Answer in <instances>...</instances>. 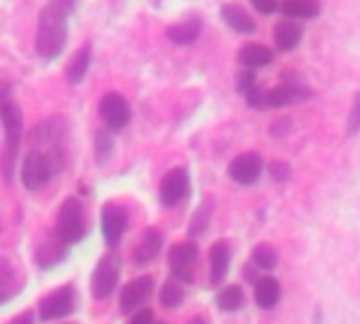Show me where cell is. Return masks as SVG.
<instances>
[{
    "instance_id": "6da1fadb",
    "label": "cell",
    "mask_w": 360,
    "mask_h": 324,
    "mask_svg": "<svg viewBox=\"0 0 360 324\" xmlns=\"http://www.w3.org/2000/svg\"><path fill=\"white\" fill-rule=\"evenodd\" d=\"M68 40V15L63 6L51 4L44 6L38 19L36 32V51L44 59H55L65 48Z\"/></svg>"
},
{
    "instance_id": "7a4b0ae2",
    "label": "cell",
    "mask_w": 360,
    "mask_h": 324,
    "mask_svg": "<svg viewBox=\"0 0 360 324\" xmlns=\"http://www.w3.org/2000/svg\"><path fill=\"white\" fill-rule=\"evenodd\" d=\"M63 164L61 150H34L21 164V181L25 190H40Z\"/></svg>"
},
{
    "instance_id": "3957f363",
    "label": "cell",
    "mask_w": 360,
    "mask_h": 324,
    "mask_svg": "<svg viewBox=\"0 0 360 324\" xmlns=\"http://www.w3.org/2000/svg\"><path fill=\"white\" fill-rule=\"evenodd\" d=\"M0 118H2V124H4V143H6L2 156H0V169L4 173V179L11 181L13 171H15L17 152H19V141H21L23 118H21L19 105L13 103V101H4L0 105Z\"/></svg>"
},
{
    "instance_id": "277c9868",
    "label": "cell",
    "mask_w": 360,
    "mask_h": 324,
    "mask_svg": "<svg viewBox=\"0 0 360 324\" xmlns=\"http://www.w3.org/2000/svg\"><path fill=\"white\" fill-rule=\"evenodd\" d=\"M55 234L65 242V245H76L84 238L86 234V226H84V217H82V205L78 198H68L57 215V226H55Z\"/></svg>"
},
{
    "instance_id": "5b68a950",
    "label": "cell",
    "mask_w": 360,
    "mask_h": 324,
    "mask_svg": "<svg viewBox=\"0 0 360 324\" xmlns=\"http://www.w3.org/2000/svg\"><path fill=\"white\" fill-rule=\"evenodd\" d=\"M118 276H120V255L110 251L99 259V264H97V268L93 272V278H91L93 297L95 299H105L114 291V287L118 283Z\"/></svg>"
},
{
    "instance_id": "8992f818",
    "label": "cell",
    "mask_w": 360,
    "mask_h": 324,
    "mask_svg": "<svg viewBox=\"0 0 360 324\" xmlns=\"http://www.w3.org/2000/svg\"><path fill=\"white\" fill-rule=\"evenodd\" d=\"M196 259H198V247L194 242H184V245L171 247V251H169V268H171L175 280L192 283L194 270H196Z\"/></svg>"
},
{
    "instance_id": "52a82bcc",
    "label": "cell",
    "mask_w": 360,
    "mask_h": 324,
    "mask_svg": "<svg viewBox=\"0 0 360 324\" xmlns=\"http://www.w3.org/2000/svg\"><path fill=\"white\" fill-rule=\"evenodd\" d=\"M99 116L110 131H120L129 124L131 110H129L127 99L120 93L112 91V93L103 95V99L99 103Z\"/></svg>"
},
{
    "instance_id": "ba28073f",
    "label": "cell",
    "mask_w": 360,
    "mask_h": 324,
    "mask_svg": "<svg viewBox=\"0 0 360 324\" xmlns=\"http://www.w3.org/2000/svg\"><path fill=\"white\" fill-rule=\"evenodd\" d=\"M76 295L72 287H59L40 304V318L42 320H57L74 312Z\"/></svg>"
},
{
    "instance_id": "9c48e42d",
    "label": "cell",
    "mask_w": 360,
    "mask_h": 324,
    "mask_svg": "<svg viewBox=\"0 0 360 324\" xmlns=\"http://www.w3.org/2000/svg\"><path fill=\"white\" fill-rule=\"evenodd\" d=\"M262 169H264V160L257 152H245L240 156H236L230 167H228V173L230 177L240 183V186H251L259 179L262 175Z\"/></svg>"
},
{
    "instance_id": "30bf717a",
    "label": "cell",
    "mask_w": 360,
    "mask_h": 324,
    "mask_svg": "<svg viewBox=\"0 0 360 324\" xmlns=\"http://www.w3.org/2000/svg\"><path fill=\"white\" fill-rule=\"evenodd\" d=\"M188 186H190V179H188V171L177 167V169H171L165 177H162V183H160V200L167 205V207H175L177 202H181L188 194Z\"/></svg>"
},
{
    "instance_id": "8fae6325",
    "label": "cell",
    "mask_w": 360,
    "mask_h": 324,
    "mask_svg": "<svg viewBox=\"0 0 360 324\" xmlns=\"http://www.w3.org/2000/svg\"><path fill=\"white\" fill-rule=\"evenodd\" d=\"M312 97V91L308 86H304L302 82H293V80H287L283 82L281 86L268 91L266 95V105H272V108H283V105H291V103H300V101H306Z\"/></svg>"
},
{
    "instance_id": "7c38bea8",
    "label": "cell",
    "mask_w": 360,
    "mask_h": 324,
    "mask_svg": "<svg viewBox=\"0 0 360 324\" xmlns=\"http://www.w3.org/2000/svg\"><path fill=\"white\" fill-rule=\"evenodd\" d=\"M154 291V280L152 276H141V278H135L133 283H129L124 289H122V295H120V310L124 314H131L135 312Z\"/></svg>"
},
{
    "instance_id": "4fadbf2b",
    "label": "cell",
    "mask_w": 360,
    "mask_h": 324,
    "mask_svg": "<svg viewBox=\"0 0 360 324\" xmlns=\"http://www.w3.org/2000/svg\"><path fill=\"white\" fill-rule=\"evenodd\" d=\"M101 230L108 247L118 245L127 230V213L116 205H105L101 211Z\"/></svg>"
},
{
    "instance_id": "5bb4252c",
    "label": "cell",
    "mask_w": 360,
    "mask_h": 324,
    "mask_svg": "<svg viewBox=\"0 0 360 324\" xmlns=\"http://www.w3.org/2000/svg\"><path fill=\"white\" fill-rule=\"evenodd\" d=\"M65 255H68V245L53 232V234H46L42 240H40V245H38V249H36V261H38V266L40 268H53V266H57V264H61L63 259H65Z\"/></svg>"
},
{
    "instance_id": "9a60e30c",
    "label": "cell",
    "mask_w": 360,
    "mask_h": 324,
    "mask_svg": "<svg viewBox=\"0 0 360 324\" xmlns=\"http://www.w3.org/2000/svg\"><path fill=\"white\" fill-rule=\"evenodd\" d=\"M272 36H274V44H276L278 51H293L300 44V40L304 36V30L295 19H283V21L276 23Z\"/></svg>"
},
{
    "instance_id": "2e32d148",
    "label": "cell",
    "mask_w": 360,
    "mask_h": 324,
    "mask_svg": "<svg viewBox=\"0 0 360 324\" xmlns=\"http://www.w3.org/2000/svg\"><path fill=\"white\" fill-rule=\"evenodd\" d=\"M160 249H162V234L156 228H148L139 240V247L133 253V261L139 266H146L160 253Z\"/></svg>"
},
{
    "instance_id": "e0dca14e",
    "label": "cell",
    "mask_w": 360,
    "mask_h": 324,
    "mask_svg": "<svg viewBox=\"0 0 360 324\" xmlns=\"http://www.w3.org/2000/svg\"><path fill=\"white\" fill-rule=\"evenodd\" d=\"M281 295H283V289H281V285H278L276 278L266 276V278H259L257 280V285H255V304L262 310L276 308L278 302H281Z\"/></svg>"
},
{
    "instance_id": "ac0fdd59",
    "label": "cell",
    "mask_w": 360,
    "mask_h": 324,
    "mask_svg": "<svg viewBox=\"0 0 360 324\" xmlns=\"http://www.w3.org/2000/svg\"><path fill=\"white\" fill-rule=\"evenodd\" d=\"M230 259H232V253H230L228 242H215V245L211 247L209 261H211V280H213L215 285H219V283L228 276Z\"/></svg>"
},
{
    "instance_id": "d6986e66",
    "label": "cell",
    "mask_w": 360,
    "mask_h": 324,
    "mask_svg": "<svg viewBox=\"0 0 360 324\" xmlns=\"http://www.w3.org/2000/svg\"><path fill=\"white\" fill-rule=\"evenodd\" d=\"M272 59H274L272 51H270L268 46L259 44V42H249V44H245V46L240 48V53H238V61H240L245 67H251V70H255V67H266V65L272 63Z\"/></svg>"
},
{
    "instance_id": "ffe728a7",
    "label": "cell",
    "mask_w": 360,
    "mask_h": 324,
    "mask_svg": "<svg viewBox=\"0 0 360 324\" xmlns=\"http://www.w3.org/2000/svg\"><path fill=\"white\" fill-rule=\"evenodd\" d=\"M221 17H224V21H226L234 32H238V34H251V32H255V21H253V17H251L243 6H238V4H226V6L221 8Z\"/></svg>"
},
{
    "instance_id": "44dd1931",
    "label": "cell",
    "mask_w": 360,
    "mask_h": 324,
    "mask_svg": "<svg viewBox=\"0 0 360 324\" xmlns=\"http://www.w3.org/2000/svg\"><path fill=\"white\" fill-rule=\"evenodd\" d=\"M200 34V21L192 19V21H184V23H175L167 30V36L169 40H173L175 44H192Z\"/></svg>"
},
{
    "instance_id": "7402d4cb",
    "label": "cell",
    "mask_w": 360,
    "mask_h": 324,
    "mask_svg": "<svg viewBox=\"0 0 360 324\" xmlns=\"http://www.w3.org/2000/svg\"><path fill=\"white\" fill-rule=\"evenodd\" d=\"M89 63H91V46L84 44L82 48H78V53L72 57V61H70L68 67H65L68 80H70L72 84L82 82V78H84V74H86V70H89Z\"/></svg>"
},
{
    "instance_id": "603a6c76",
    "label": "cell",
    "mask_w": 360,
    "mask_h": 324,
    "mask_svg": "<svg viewBox=\"0 0 360 324\" xmlns=\"http://www.w3.org/2000/svg\"><path fill=\"white\" fill-rule=\"evenodd\" d=\"M283 13L293 19H312L321 13L319 0H285Z\"/></svg>"
},
{
    "instance_id": "cb8c5ba5",
    "label": "cell",
    "mask_w": 360,
    "mask_h": 324,
    "mask_svg": "<svg viewBox=\"0 0 360 324\" xmlns=\"http://www.w3.org/2000/svg\"><path fill=\"white\" fill-rule=\"evenodd\" d=\"M19 293V278L11 264L0 261V306L11 302Z\"/></svg>"
},
{
    "instance_id": "d4e9b609",
    "label": "cell",
    "mask_w": 360,
    "mask_h": 324,
    "mask_svg": "<svg viewBox=\"0 0 360 324\" xmlns=\"http://www.w3.org/2000/svg\"><path fill=\"white\" fill-rule=\"evenodd\" d=\"M243 302H245V293H243V289L236 287V285L226 287V289L217 295V306H219V310H224V312H236V310H240Z\"/></svg>"
},
{
    "instance_id": "484cf974",
    "label": "cell",
    "mask_w": 360,
    "mask_h": 324,
    "mask_svg": "<svg viewBox=\"0 0 360 324\" xmlns=\"http://www.w3.org/2000/svg\"><path fill=\"white\" fill-rule=\"evenodd\" d=\"M181 302H184V289H181L179 280H175V278L167 280L160 291V304L165 308H177V306H181Z\"/></svg>"
},
{
    "instance_id": "4316f807",
    "label": "cell",
    "mask_w": 360,
    "mask_h": 324,
    "mask_svg": "<svg viewBox=\"0 0 360 324\" xmlns=\"http://www.w3.org/2000/svg\"><path fill=\"white\" fill-rule=\"evenodd\" d=\"M114 152V141H112V135L110 131L101 129L97 135H95V156H97V162L103 164Z\"/></svg>"
},
{
    "instance_id": "83f0119b",
    "label": "cell",
    "mask_w": 360,
    "mask_h": 324,
    "mask_svg": "<svg viewBox=\"0 0 360 324\" xmlns=\"http://www.w3.org/2000/svg\"><path fill=\"white\" fill-rule=\"evenodd\" d=\"M253 264L262 270H272L276 266V251L270 245H257L251 255Z\"/></svg>"
},
{
    "instance_id": "f1b7e54d",
    "label": "cell",
    "mask_w": 360,
    "mask_h": 324,
    "mask_svg": "<svg viewBox=\"0 0 360 324\" xmlns=\"http://www.w3.org/2000/svg\"><path fill=\"white\" fill-rule=\"evenodd\" d=\"M209 217H211V202H205V205L196 211V215H194V219H192V223H190V234H192V236H200V234L207 230Z\"/></svg>"
},
{
    "instance_id": "f546056e",
    "label": "cell",
    "mask_w": 360,
    "mask_h": 324,
    "mask_svg": "<svg viewBox=\"0 0 360 324\" xmlns=\"http://www.w3.org/2000/svg\"><path fill=\"white\" fill-rule=\"evenodd\" d=\"M255 86H257V82H255V74H253V72H243V74L238 76L236 89H238V93H240L243 97H247Z\"/></svg>"
},
{
    "instance_id": "4dcf8cb0",
    "label": "cell",
    "mask_w": 360,
    "mask_h": 324,
    "mask_svg": "<svg viewBox=\"0 0 360 324\" xmlns=\"http://www.w3.org/2000/svg\"><path fill=\"white\" fill-rule=\"evenodd\" d=\"M270 175H272L274 181H287V179L291 177V169H289L287 162L276 160V162H272V167H270Z\"/></svg>"
},
{
    "instance_id": "1f68e13d",
    "label": "cell",
    "mask_w": 360,
    "mask_h": 324,
    "mask_svg": "<svg viewBox=\"0 0 360 324\" xmlns=\"http://www.w3.org/2000/svg\"><path fill=\"white\" fill-rule=\"evenodd\" d=\"M360 131V93H356V99H354V105H352V112H350V118H348V133L354 135Z\"/></svg>"
},
{
    "instance_id": "d6a6232c",
    "label": "cell",
    "mask_w": 360,
    "mask_h": 324,
    "mask_svg": "<svg viewBox=\"0 0 360 324\" xmlns=\"http://www.w3.org/2000/svg\"><path fill=\"white\" fill-rule=\"evenodd\" d=\"M291 133V120L289 118H281L272 124V135L274 137H285Z\"/></svg>"
},
{
    "instance_id": "836d02e7",
    "label": "cell",
    "mask_w": 360,
    "mask_h": 324,
    "mask_svg": "<svg viewBox=\"0 0 360 324\" xmlns=\"http://www.w3.org/2000/svg\"><path fill=\"white\" fill-rule=\"evenodd\" d=\"M251 4L264 15H270L278 8V0H251Z\"/></svg>"
},
{
    "instance_id": "e575fe53",
    "label": "cell",
    "mask_w": 360,
    "mask_h": 324,
    "mask_svg": "<svg viewBox=\"0 0 360 324\" xmlns=\"http://www.w3.org/2000/svg\"><path fill=\"white\" fill-rule=\"evenodd\" d=\"M129 324H154V312L152 310H141L131 318Z\"/></svg>"
},
{
    "instance_id": "d590c367",
    "label": "cell",
    "mask_w": 360,
    "mask_h": 324,
    "mask_svg": "<svg viewBox=\"0 0 360 324\" xmlns=\"http://www.w3.org/2000/svg\"><path fill=\"white\" fill-rule=\"evenodd\" d=\"M11 324H34V314L32 312H23V314H19Z\"/></svg>"
},
{
    "instance_id": "8d00e7d4",
    "label": "cell",
    "mask_w": 360,
    "mask_h": 324,
    "mask_svg": "<svg viewBox=\"0 0 360 324\" xmlns=\"http://www.w3.org/2000/svg\"><path fill=\"white\" fill-rule=\"evenodd\" d=\"M188 324H207V323H205L202 318H192V320H190Z\"/></svg>"
},
{
    "instance_id": "74e56055",
    "label": "cell",
    "mask_w": 360,
    "mask_h": 324,
    "mask_svg": "<svg viewBox=\"0 0 360 324\" xmlns=\"http://www.w3.org/2000/svg\"><path fill=\"white\" fill-rule=\"evenodd\" d=\"M156 324H165V323H156Z\"/></svg>"
}]
</instances>
